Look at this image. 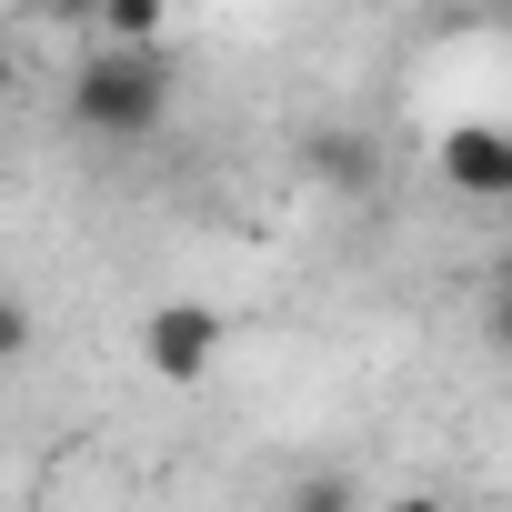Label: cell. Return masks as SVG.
Wrapping results in <instances>:
<instances>
[{
  "label": "cell",
  "mask_w": 512,
  "mask_h": 512,
  "mask_svg": "<svg viewBox=\"0 0 512 512\" xmlns=\"http://www.w3.org/2000/svg\"><path fill=\"white\" fill-rule=\"evenodd\" d=\"M282 512H362V482H352L342 462H322V472H302V482L282 492Z\"/></svg>",
  "instance_id": "cell-5"
},
{
  "label": "cell",
  "mask_w": 512,
  "mask_h": 512,
  "mask_svg": "<svg viewBox=\"0 0 512 512\" xmlns=\"http://www.w3.org/2000/svg\"><path fill=\"white\" fill-rule=\"evenodd\" d=\"M51 11H61V21H101V0H51Z\"/></svg>",
  "instance_id": "cell-8"
},
{
  "label": "cell",
  "mask_w": 512,
  "mask_h": 512,
  "mask_svg": "<svg viewBox=\"0 0 512 512\" xmlns=\"http://www.w3.org/2000/svg\"><path fill=\"white\" fill-rule=\"evenodd\" d=\"M101 51H161V0H101Z\"/></svg>",
  "instance_id": "cell-4"
},
{
  "label": "cell",
  "mask_w": 512,
  "mask_h": 512,
  "mask_svg": "<svg viewBox=\"0 0 512 512\" xmlns=\"http://www.w3.org/2000/svg\"><path fill=\"white\" fill-rule=\"evenodd\" d=\"M432 171H442V191H462V201H512V131L462 121V131H442Z\"/></svg>",
  "instance_id": "cell-3"
},
{
  "label": "cell",
  "mask_w": 512,
  "mask_h": 512,
  "mask_svg": "<svg viewBox=\"0 0 512 512\" xmlns=\"http://www.w3.org/2000/svg\"><path fill=\"white\" fill-rule=\"evenodd\" d=\"M161 121H171V61L161 51H81V71H71V131H91V141H161Z\"/></svg>",
  "instance_id": "cell-1"
},
{
  "label": "cell",
  "mask_w": 512,
  "mask_h": 512,
  "mask_svg": "<svg viewBox=\"0 0 512 512\" xmlns=\"http://www.w3.org/2000/svg\"><path fill=\"white\" fill-rule=\"evenodd\" d=\"M382 512H452L442 492H402V502H382Z\"/></svg>",
  "instance_id": "cell-7"
},
{
  "label": "cell",
  "mask_w": 512,
  "mask_h": 512,
  "mask_svg": "<svg viewBox=\"0 0 512 512\" xmlns=\"http://www.w3.org/2000/svg\"><path fill=\"white\" fill-rule=\"evenodd\" d=\"M11 81H21V61H11V41H0V91H11Z\"/></svg>",
  "instance_id": "cell-9"
},
{
  "label": "cell",
  "mask_w": 512,
  "mask_h": 512,
  "mask_svg": "<svg viewBox=\"0 0 512 512\" xmlns=\"http://www.w3.org/2000/svg\"><path fill=\"white\" fill-rule=\"evenodd\" d=\"M31 342H41L31 302H21V292H0V362H31Z\"/></svg>",
  "instance_id": "cell-6"
},
{
  "label": "cell",
  "mask_w": 512,
  "mask_h": 512,
  "mask_svg": "<svg viewBox=\"0 0 512 512\" xmlns=\"http://www.w3.org/2000/svg\"><path fill=\"white\" fill-rule=\"evenodd\" d=\"M211 362H221V312H211V302H161V312L141 322V372H151V382L191 392V382H211Z\"/></svg>",
  "instance_id": "cell-2"
}]
</instances>
